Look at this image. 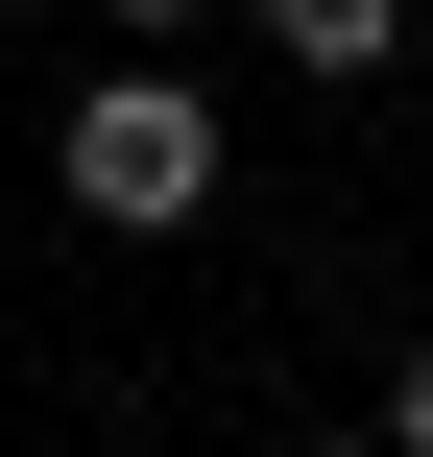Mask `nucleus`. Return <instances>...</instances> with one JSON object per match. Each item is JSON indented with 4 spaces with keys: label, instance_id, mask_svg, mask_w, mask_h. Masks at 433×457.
I'll return each mask as SVG.
<instances>
[{
    "label": "nucleus",
    "instance_id": "obj_1",
    "mask_svg": "<svg viewBox=\"0 0 433 457\" xmlns=\"http://www.w3.org/2000/svg\"><path fill=\"white\" fill-rule=\"evenodd\" d=\"M48 193H72L96 241H169V217H217V96H193V72H96V96L48 120Z\"/></svg>",
    "mask_w": 433,
    "mask_h": 457
},
{
    "label": "nucleus",
    "instance_id": "obj_2",
    "mask_svg": "<svg viewBox=\"0 0 433 457\" xmlns=\"http://www.w3.org/2000/svg\"><path fill=\"white\" fill-rule=\"evenodd\" d=\"M241 24H265V72H386L410 48V0H241Z\"/></svg>",
    "mask_w": 433,
    "mask_h": 457
},
{
    "label": "nucleus",
    "instance_id": "obj_3",
    "mask_svg": "<svg viewBox=\"0 0 433 457\" xmlns=\"http://www.w3.org/2000/svg\"><path fill=\"white\" fill-rule=\"evenodd\" d=\"M386 457H433V337H410V361H386Z\"/></svg>",
    "mask_w": 433,
    "mask_h": 457
},
{
    "label": "nucleus",
    "instance_id": "obj_4",
    "mask_svg": "<svg viewBox=\"0 0 433 457\" xmlns=\"http://www.w3.org/2000/svg\"><path fill=\"white\" fill-rule=\"evenodd\" d=\"M96 24H121V48H169V24H217V0H96Z\"/></svg>",
    "mask_w": 433,
    "mask_h": 457
},
{
    "label": "nucleus",
    "instance_id": "obj_5",
    "mask_svg": "<svg viewBox=\"0 0 433 457\" xmlns=\"http://www.w3.org/2000/svg\"><path fill=\"white\" fill-rule=\"evenodd\" d=\"M313 457H386V434H313Z\"/></svg>",
    "mask_w": 433,
    "mask_h": 457
}]
</instances>
